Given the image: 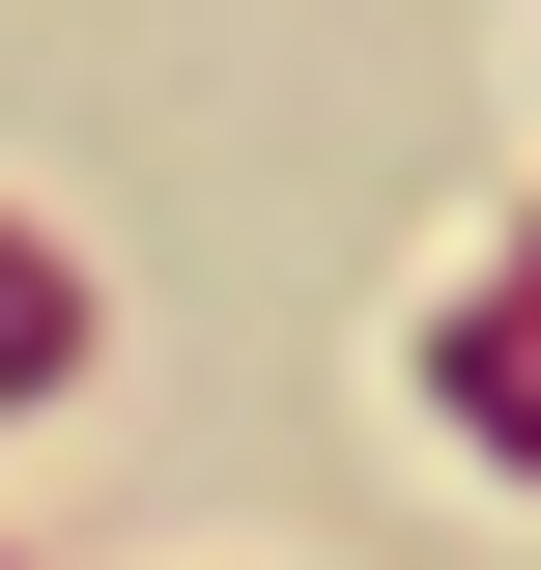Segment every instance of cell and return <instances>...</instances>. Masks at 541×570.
<instances>
[{
    "instance_id": "cell-1",
    "label": "cell",
    "mask_w": 541,
    "mask_h": 570,
    "mask_svg": "<svg viewBox=\"0 0 541 570\" xmlns=\"http://www.w3.org/2000/svg\"><path fill=\"white\" fill-rule=\"evenodd\" d=\"M29 371H58V257H0V400H29Z\"/></svg>"
}]
</instances>
